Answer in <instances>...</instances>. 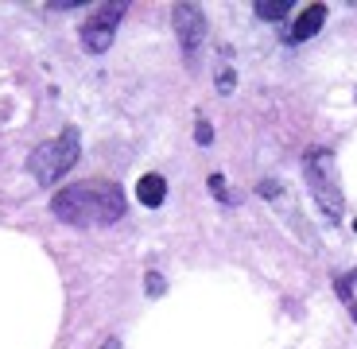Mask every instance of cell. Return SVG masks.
Masks as SVG:
<instances>
[{
    "instance_id": "obj_1",
    "label": "cell",
    "mask_w": 357,
    "mask_h": 349,
    "mask_svg": "<svg viewBox=\"0 0 357 349\" xmlns=\"http://www.w3.org/2000/svg\"><path fill=\"white\" fill-rule=\"evenodd\" d=\"M51 214L66 225H113L125 217V194L113 183H78L51 198Z\"/></svg>"
},
{
    "instance_id": "obj_2",
    "label": "cell",
    "mask_w": 357,
    "mask_h": 349,
    "mask_svg": "<svg viewBox=\"0 0 357 349\" xmlns=\"http://www.w3.org/2000/svg\"><path fill=\"white\" fill-rule=\"evenodd\" d=\"M303 175L311 183V194L319 202V210L326 214V222H342V210H346V198H342L338 187V163H334V152L326 148H311L303 155Z\"/></svg>"
},
{
    "instance_id": "obj_3",
    "label": "cell",
    "mask_w": 357,
    "mask_h": 349,
    "mask_svg": "<svg viewBox=\"0 0 357 349\" xmlns=\"http://www.w3.org/2000/svg\"><path fill=\"white\" fill-rule=\"evenodd\" d=\"M78 152H82V136L74 125H66L54 140L39 144L36 152H31V160H27V167H31V175H36L43 187H51V183H59L66 171L78 163Z\"/></svg>"
},
{
    "instance_id": "obj_4",
    "label": "cell",
    "mask_w": 357,
    "mask_h": 349,
    "mask_svg": "<svg viewBox=\"0 0 357 349\" xmlns=\"http://www.w3.org/2000/svg\"><path fill=\"white\" fill-rule=\"evenodd\" d=\"M128 4L125 0H113V4H98V8L89 12V20L82 24V47L89 54H105L116 39V24L125 20Z\"/></svg>"
},
{
    "instance_id": "obj_5",
    "label": "cell",
    "mask_w": 357,
    "mask_h": 349,
    "mask_svg": "<svg viewBox=\"0 0 357 349\" xmlns=\"http://www.w3.org/2000/svg\"><path fill=\"white\" fill-rule=\"evenodd\" d=\"M171 24H175V31H178L183 54H187V59H198V51H202V43H206L202 8H198V4H175V8H171Z\"/></svg>"
},
{
    "instance_id": "obj_6",
    "label": "cell",
    "mask_w": 357,
    "mask_h": 349,
    "mask_svg": "<svg viewBox=\"0 0 357 349\" xmlns=\"http://www.w3.org/2000/svg\"><path fill=\"white\" fill-rule=\"evenodd\" d=\"M322 24H326V4H307V8L295 16L291 31H287V43H307Z\"/></svg>"
},
{
    "instance_id": "obj_7",
    "label": "cell",
    "mask_w": 357,
    "mask_h": 349,
    "mask_svg": "<svg viewBox=\"0 0 357 349\" xmlns=\"http://www.w3.org/2000/svg\"><path fill=\"white\" fill-rule=\"evenodd\" d=\"M136 198H140V206L160 210L163 198H167V183H163V175H140V183H136Z\"/></svg>"
},
{
    "instance_id": "obj_8",
    "label": "cell",
    "mask_w": 357,
    "mask_h": 349,
    "mask_svg": "<svg viewBox=\"0 0 357 349\" xmlns=\"http://www.w3.org/2000/svg\"><path fill=\"white\" fill-rule=\"evenodd\" d=\"M287 12H291V0H257L260 20H284Z\"/></svg>"
},
{
    "instance_id": "obj_9",
    "label": "cell",
    "mask_w": 357,
    "mask_h": 349,
    "mask_svg": "<svg viewBox=\"0 0 357 349\" xmlns=\"http://www.w3.org/2000/svg\"><path fill=\"white\" fill-rule=\"evenodd\" d=\"M334 287H338L342 303H346V311L354 314V323H357V299H354V287H349V276H338V279H334Z\"/></svg>"
},
{
    "instance_id": "obj_10",
    "label": "cell",
    "mask_w": 357,
    "mask_h": 349,
    "mask_svg": "<svg viewBox=\"0 0 357 349\" xmlns=\"http://www.w3.org/2000/svg\"><path fill=\"white\" fill-rule=\"evenodd\" d=\"M210 190H214V198H218V202H233V198H229V190H225V179H222V175H210Z\"/></svg>"
},
{
    "instance_id": "obj_11",
    "label": "cell",
    "mask_w": 357,
    "mask_h": 349,
    "mask_svg": "<svg viewBox=\"0 0 357 349\" xmlns=\"http://www.w3.org/2000/svg\"><path fill=\"white\" fill-rule=\"evenodd\" d=\"M195 140H198V144H210V140H214V128L206 125V121H198V128H195Z\"/></svg>"
},
{
    "instance_id": "obj_12",
    "label": "cell",
    "mask_w": 357,
    "mask_h": 349,
    "mask_svg": "<svg viewBox=\"0 0 357 349\" xmlns=\"http://www.w3.org/2000/svg\"><path fill=\"white\" fill-rule=\"evenodd\" d=\"M148 291H152V295H163V276L160 272H148Z\"/></svg>"
},
{
    "instance_id": "obj_13",
    "label": "cell",
    "mask_w": 357,
    "mask_h": 349,
    "mask_svg": "<svg viewBox=\"0 0 357 349\" xmlns=\"http://www.w3.org/2000/svg\"><path fill=\"white\" fill-rule=\"evenodd\" d=\"M233 82H237V78H233V70H222V74H218V90L229 93V90H233Z\"/></svg>"
},
{
    "instance_id": "obj_14",
    "label": "cell",
    "mask_w": 357,
    "mask_h": 349,
    "mask_svg": "<svg viewBox=\"0 0 357 349\" xmlns=\"http://www.w3.org/2000/svg\"><path fill=\"white\" fill-rule=\"evenodd\" d=\"M257 190H260V194H268V198H276V194H280V183H276V179H264Z\"/></svg>"
},
{
    "instance_id": "obj_15",
    "label": "cell",
    "mask_w": 357,
    "mask_h": 349,
    "mask_svg": "<svg viewBox=\"0 0 357 349\" xmlns=\"http://www.w3.org/2000/svg\"><path fill=\"white\" fill-rule=\"evenodd\" d=\"M101 349H121V341H116V338H109V341H105V346H101Z\"/></svg>"
},
{
    "instance_id": "obj_16",
    "label": "cell",
    "mask_w": 357,
    "mask_h": 349,
    "mask_svg": "<svg viewBox=\"0 0 357 349\" xmlns=\"http://www.w3.org/2000/svg\"><path fill=\"white\" fill-rule=\"evenodd\" d=\"M354 229H357V222H354Z\"/></svg>"
},
{
    "instance_id": "obj_17",
    "label": "cell",
    "mask_w": 357,
    "mask_h": 349,
    "mask_svg": "<svg viewBox=\"0 0 357 349\" xmlns=\"http://www.w3.org/2000/svg\"><path fill=\"white\" fill-rule=\"evenodd\" d=\"M349 279H357V276H349Z\"/></svg>"
}]
</instances>
